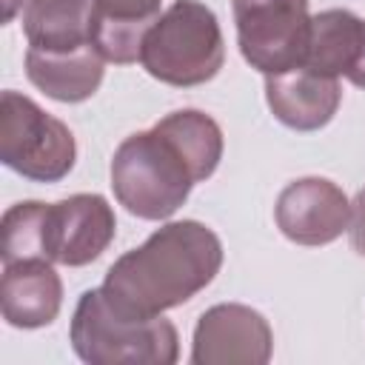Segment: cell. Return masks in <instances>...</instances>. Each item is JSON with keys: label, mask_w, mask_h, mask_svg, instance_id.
<instances>
[{"label": "cell", "mask_w": 365, "mask_h": 365, "mask_svg": "<svg viewBox=\"0 0 365 365\" xmlns=\"http://www.w3.org/2000/svg\"><path fill=\"white\" fill-rule=\"evenodd\" d=\"M114 240V211L100 194H74L60 202H17L0 222L3 265L46 259L88 265Z\"/></svg>", "instance_id": "cell-3"}, {"label": "cell", "mask_w": 365, "mask_h": 365, "mask_svg": "<svg viewBox=\"0 0 365 365\" xmlns=\"http://www.w3.org/2000/svg\"><path fill=\"white\" fill-rule=\"evenodd\" d=\"M103 54L88 46L66 54H40L26 51V74L29 80L60 103H83L103 83Z\"/></svg>", "instance_id": "cell-14"}, {"label": "cell", "mask_w": 365, "mask_h": 365, "mask_svg": "<svg viewBox=\"0 0 365 365\" xmlns=\"http://www.w3.org/2000/svg\"><path fill=\"white\" fill-rule=\"evenodd\" d=\"M339 83L336 77L319 74L308 66H297L291 71L265 77V100L274 117L297 131L322 128L339 106Z\"/></svg>", "instance_id": "cell-10"}, {"label": "cell", "mask_w": 365, "mask_h": 365, "mask_svg": "<svg viewBox=\"0 0 365 365\" xmlns=\"http://www.w3.org/2000/svg\"><path fill=\"white\" fill-rule=\"evenodd\" d=\"M29 51L66 54L91 43V0H29L23 9Z\"/></svg>", "instance_id": "cell-13"}, {"label": "cell", "mask_w": 365, "mask_h": 365, "mask_svg": "<svg viewBox=\"0 0 365 365\" xmlns=\"http://www.w3.org/2000/svg\"><path fill=\"white\" fill-rule=\"evenodd\" d=\"M63 302V285L51 262H9L0 279V311L14 328H43L54 322Z\"/></svg>", "instance_id": "cell-11"}, {"label": "cell", "mask_w": 365, "mask_h": 365, "mask_svg": "<svg viewBox=\"0 0 365 365\" xmlns=\"http://www.w3.org/2000/svg\"><path fill=\"white\" fill-rule=\"evenodd\" d=\"M163 0H91V43L108 63H134Z\"/></svg>", "instance_id": "cell-12"}, {"label": "cell", "mask_w": 365, "mask_h": 365, "mask_svg": "<svg viewBox=\"0 0 365 365\" xmlns=\"http://www.w3.org/2000/svg\"><path fill=\"white\" fill-rule=\"evenodd\" d=\"M71 345L91 365H171L177 362V328L160 314L151 319L117 311L103 288L80 297L71 319Z\"/></svg>", "instance_id": "cell-4"}, {"label": "cell", "mask_w": 365, "mask_h": 365, "mask_svg": "<svg viewBox=\"0 0 365 365\" xmlns=\"http://www.w3.org/2000/svg\"><path fill=\"white\" fill-rule=\"evenodd\" d=\"M362 31H365V20H359L345 9H328L311 17V40L302 66L328 77L348 74L359 54Z\"/></svg>", "instance_id": "cell-15"}, {"label": "cell", "mask_w": 365, "mask_h": 365, "mask_svg": "<svg viewBox=\"0 0 365 365\" xmlns=\"http://www.w3.org/2000/svg\"><path fill=\"white\" fill-rule=\"evenodd\" d=\"M242 57L268 74L305 63L311 40L308 0H231Z\"/></svg>", "instance_id": "cell-7"}, {"label": "cell", "mask_w": 365, "mask_h": 365, "mask_svg": "<svg viewBox=\"0 0 365 365\" xmlns=\"http://www.w3.org/2000/svg\"><path fill=\"white\" fill-rule=\"evenodd\" d=\"M220 265V237L197 220H182L157 228L140 248L123 254L100 288L117 311L151 319L188 302L217 277Z\"/></svg>", "instance_id": "cell-2"}, {"label": "cell", "mask_w": 365, "mask_h": 365, "mask_svg": "<svg viewBox=\"0 0 365 365\" xmlns=\"http://www.w3.org/2000/svg\"><path fill=\"white\" fill-rule=\"evenodd\" d=\"M271 328L248 305H214L194 328V365H262L271 359Z\"/></svg>", "instance_id": "cell-8"}, {"label": "cell", "mask_w": 365, "mask_h": 365, "mask_svg": "<svg viewBox=\"0 0 365 365\" xmlns=\"http://www.w3.org/2000/svg\"><path fill=\"white\" fill-rule=\"evenodd\" d=\"M222 60L220 23L200 0L171 3L148 29L140 54L145 71L168 86H200L222 68Z\"/></svg>", "instance_id": "cell-5"}, {"label": "cell", "mask_w": 365, "mask_h": 365, "mask_svg": "<svg viewBox=\"0 0 365 365\" xmlns=\"http://www.w3.org/2000/svg\"><path fill=\"white\" fill-rule=\"evenodd\" d=\"M77 157L74 137L66 123L46 114L34 100L3 91L0 97V160L37 182L63 180Z\"/></svg>", "instance_id": "cell-6"}, {"label": "cell", "mask_w": 365, "mask_h": 365, "mask_svg": "<svg viewBox=\"0 0 365 365\" xmlns=\"http://www.w3.org/2000/svg\"><path fill=\"white\" fill-rule=\"evenodd\" d=\"M17 3H20V0H6V9H3V20H6V23L14 17V11H17Z\"/></svg>", "instance_id": "cell-18"}, {"label": "cell", "mask_w": 365, "mask_h": 365, "mask_svg": "<svg viewBox=\"0 0 365 365\" xmlns=\"http://www.w3.org/2000/svg\"><path fill=\"white\" fill-rule=\"evenodd\" d=\"M222 157L220 125L194 108L163 117L154 128L131 134L111 160V188L125 211L143 220L171 217Z\"/></svg>", "instance_id": "cell-1"}, {"label": "cell", "mask_w": 365, "mask_h": 365, "mask_svg": "<svg viewBox=\"0 0 365 365\" xmlns=\"http://www.w3.org/2000/svg\"><path fill=\"white\" fill-rule=\"evenodd\" d=\"M279 231L299 245L334 242L351 222V202L339 185L322 177L288 182L274 205Z\"/></svg>", "instance_id": "cell-9"}, {"label": "cell", "mask_w": 365, "mask_h": 365, "mask_svg": "<svg viewBox=\"0 0 365 365\" xmlns=\"http://www.w3.org/2000/svg\"><path fill=\"white\" fill-rule=\"evenodd\" d=\"M354 86H359V88H365V31H362V43H359V54H356V60H354V66H351V71L345 74Z\"/></svg>", "instance_id": "cell-17"}, {"label": "cell", "mask_w": 365, "mask_h": 365, "mask_svg": "<svg viewBox=\"0 0 365 365\" xmlns=\"http://www.w3.org/2000/svg\"><path fill=\"white\" fill-rule=\"evenodd\" d=\"M348 231H351V245L359 257H365V188L354 197L351 202V222H348Z\"/></svg>", "instance_id": "cell-16"}]
</instances>
